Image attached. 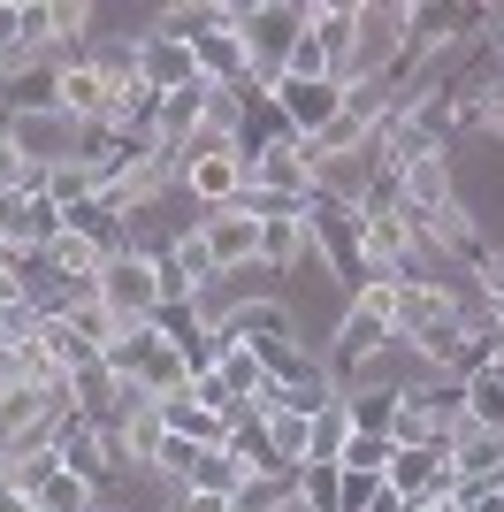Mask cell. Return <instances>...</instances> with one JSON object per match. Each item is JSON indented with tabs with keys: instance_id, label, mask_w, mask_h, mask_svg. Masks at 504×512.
I'll use <instances>...</instances> for the list:
<instances>
[{
	"instance_id": "obj_3",
	"label": "cell",
	"mask_w": 504,
	"mask_h": 512,
	"mask_svg": "<svg viewBox=\"0 0 504 512\" xmlns=\"http://www.w3.org/2000/svg\"><path fill=\"white\" fill-rule=\"evenodd\" d=\"M176 192H184V199H191L199 214L245 207V192H252V161H245V146H214V153H191L184 169H176Z\"/></svg>"
},
{
	"instance_id": "obj_9",
	"label": "cell",
	"mask_w": 504,
	"mask_h": 512,
	"mask_svg": "<svg viewBox=\"0 0 504 512\" xmlns=\"http://www.w3.org/2000/svg\"><path fill=\"white\" fill-rule=\"evenodd\" d=\"M382 482H390L405 505L451 497V482H459V467H451V444H398V451H390V467H382Z\"/></svg>"
},
{
	"instance_id": "obj_5",
	"label": "cell",
	"mask_w": 504,
	"mask_h": 512,
	"mask_svg": "<svg viewBox=\"0 0 504 512\" xmlns=\"http://www.w3.org/2000/svg\"><path fill=\"white\" fill-rule=\"evenodd\" d=\"M54 459H62L69 474H84L92 490H107L115 474H123V451H115V428L100 421H84V413H54Z\"/></svg>"
},
{
	"instance_id": "obj_16",
	"label": "cell",
	"mask_w": 504,
	"mask_h": 512,
	"mask_svg": "<svg viewBox=\"0 0 504 512\" xmlns=\"http://www.w3.org/2000/svg\"><path fill=\"white\" fill-rule=\"evenodd\" d=\"M138 85L146 92H184V85H207L199 77V62H191V46H176V39H138Z\"/></svg>"
},
{
	"instance_id": "obj_32",
	"label": "cell",
	"mask_w": 504,
	"mask_h": 512,
	"mask_svg": "<svg viewBox=\"0 0 504 512\" xmlns=\"http://www.w3.org/2000/svg\"><path fill=\"white\" fill-rule=\"evenodd\" d=\"M283 77H306V85H314V77H336V54H329V46L314 39V31H306V39L291 46V62H283Z\"/></svg>"
},
{
	"instance_id": "obj_21",
	"label": "cell",
	"mask_w": 504,
	"mask_h": 512,
	"mask_svg": "<svg viewBox=\"0 0 504 512\" xmlns=\"http://www.w3.org/2000/svg\"><path fill=\"white\" fill-rule=\"evenodd\" d=\"M54 474H62V459H54V436H39V444H16L8 459H0V490H8V497H39Z\"/></svg>"
},
{
	"instance_id": "obj_26",
	"label": "cell",
	"mask_w": 504,
	"mask_h": 512,
	"mask_svg": "<svg viewBox=\"0 0 504 512\" xmlns=\"http://www.w3.org/2000/svg\"><path fill=\"white\" fill-rule=\"evenodd\" d=\"M298 505V474H245L230 497V512H291Z\"/></svg>"
},
{
	"instance_id": "obj_23",
	"label": "cell",
	"mask_w": 504,
	"mask_h": 512,
	"mask_svg": "<svg viewBox=\"0 0 504 512\" xmlns=\"http://www.w3.org/2000/svg\"><path fill=\"white\" fill-rule=\"evenodd\" d=\"M161 421H168V436H184V444H230V413H214V406H199V398H161Z\"/></svg>"
},
{
	"instance_id": "obj_4",
	"label": "cell",
	"mask_w": 504,
	"mask_h": 512,
	"mask_svg": "<svg viewBox=\"0 0 504 512\" xmlns=\"http://www.w3.org/2000/svg\"><path fill=\"white\" fill-rule=\"evenodd\" d=\"M252 207H306L314 199V153L306 138H275V146L252 153Z\"/></svg>"
},
{
	"instance_id": "obj_18",
	"label": "cell",
	"mask_w": 504,
	"mask_h": 512,
	"mask_svg": "<svg viewBox=\"0 0 504 512\" xmlns=\"http://www.w3.org/2000/svg\"><path fill=\"white\" fill-rule=\"evenodd\" d=\"M260 428H268V451H275V467H283V474H298L306 459H314V413H306V406L283 398L275 413H260Z\"/></svg>"
},
{
	"instance_id": "obj_24",
	"label": "cell",
	"mask_w": 504,
	"mask_h": 512,
	"mask_svg": "<svg viewBox=\"0 0 504 512\" xmlns=\"http://www.w3.org/2000/svg\"><path fill=\"white\" fill-rule=\"evenodd\" d=\"M405 398H420V413L436 421V436H459V428H466V383H459V375H428V383L405 390Z\"/></svg>"
},
{
	"instance_id": "obj_28",
	"label": "cell",
	"mask_w": 504,
	"mask_h": 512,
	"mask_svg": "<svg viewBox=\"0 0 504 512\" xmlns=\"http://www.w3.org/2000/svg\"><path fill=\"white\" fill-rule=\"evenodd\" d=\"M31 505H39V512H100V490H92L84 474H69V467H62L39 497H31Z\"/></svg>"
},
{
	"instance_id": "obj_39",
	"label": "cell",
	"mask_w": 504,
	"mask_h": 512,
	"mask_svg": "<svg viewBox=\"0 0 504 512\" xmlns=\"http://www.w3.org/2000/svg\"><path fill=\"white\" fill-rule=\"evenodd\" d=\"M489 329H497V344H504V299H489Z\"/></svg>"
},
{
	"instance_id": "obj_6",
	"label": "cell",
	"mask_w": 504,
	"mask_h": 512,
	"mask_svg": "<svg viewBox=\"0 0 504 512\" xmlns=\"http://www.w3.org/2000/svg\"><path fill=\"white\" fill-rule=\"evenodd\" d=\"M100 306L115 321H123V329H138V321H153L161 314V276H153V260L146 253H107V268H100Z\"/></svg>"
},
{
	"instance_id": "obj_12",
	"label": "cell",
	"mask_w": 504,
	"mask_h": 512,
	"mask_svg": "<svg viewBox=\"0 0 504 512\" xmlns=\"http://www.w3.org/2000/svg\"><path fill=\"white\" fill-rule=\"evenodd\" d=\"M199 245L222 276H245L260 268V214L252 207H222V214H199Z\"/></svg>"
},
{
	"instance_id": "obj_11",
	"label": "cell",
	"mask_w": 504,
	"mask_h": 512,
	"mask_svg": "<svg viewBox=\"0 0 504 512\" xmlns=\"http://www.w3.org/2000/svg\"><path fill=\"white\" fill-rule=\"evenodd\" d=\"M69 230V214L46 192H8L0 199V253H46Z\"/></svg>"
},
{
	"instance_id": "obj_38",
	"label": "cell",
	"mask_w": 504,
	"mask_h": 512,
	"mask_svg": "<svg viewBox=\"0 0 504 512\" xmlns=\"http://www.w3.org/2000/svg\"><path fill=\"white\" fill-rule=\"evenodd\" d=\"M0 512H39V505H31V497H8V490H0Z\"/></svg>"
},
{
	"instance_id": "obj_10",
	"label": "cell",
	"mask_w": 504,
	"mask_h": 512,
	"mask_svg": "<svg viewBox=\"0 0 504 512\" xmlns=\"http://www.w3.org/2000/svg\"><path fill=\"white\" fill-rule=\"evenodd\" d=\"M207 100H214V85L161 92V107H153V130H146V153H161L168 169H176V161H184V146L207 130Z\"/></svg>"
},
{
	"instance_id": "obj_36",
	"label": "cell",
	"mask_w": 504,
	"mask_h": 512,
	"mask_svg": "<svg viewBox=\"0 0 504 512\" xmlns=\"http://www.w3.org/2000/svg\"><path fill=\"white\" fill-rule=\"evenodd\" d=\"M176 512H230V497H214V490H184V497H176Z\"/></svg>"
},
{
	"instance_id": "obj_40",
	"label": "cell",
	"mask_w": 504,
	"mask_h": 512,
	"mask_svg": "<svg viewBox=\"0 0 504 512\" xmlns=\"http://www.w3.org/2000/svg\"><path fill=\"white\" fill-rule=\"evenodd\" d=\"M100 512H115V505H100Z\"/></svg>"
},
{
	"instance_id": "obj_27",
	"label": "cell",
	"mask_w": 504,
	"mask_h": 512,
	"mask_svg": "<svg viewBox=\"0 0 504 512\" xmlns=\"http://www.w3.org/2000/svg\"><path fill=\"white\" fill-rule=\"evenodd\" d=\"M398 390H352V398H344V421L359 428V436H390V428H398Z\"/></svg>"
},
{
	"instance_id": "obj_17",
	"label": "cell",
	"mask_w": 504,
	"mask_h": 512,
	"mask_svg": "<svg viewBox=\"0 0 504 512\" xmlns=\"http://www.w3.org/2000/svg\"><path fill=\"white\" fill-rule=\"evenodd\" d=\"M230 23V0H161L153 8V39H176V46H199L207 31Z\"/></svg>"
},
{
	"instance_id": "obj_20",
	"label": "cell",
	"mask_w": 504,
	"mask_h": 512,
	"mask_svg": "<svg viewBox=\"0 0 504 512\" xmlns=\"http://www.w3.org/2000/svg\"><path fill=\"white\" fill-rule=\"evenodd\" d=\"M115 451H123V467H161V451H168L161 406H130L123 421H115Z\"/></svg>"
},
{
	"instance_id": "obj_8",
	"label": "cell",
	"mask_w": 504,
	"mask_h": 512,
	"mask_svg": "<svg viewBox=\"0 0 504 512\" xmlns=\"http://www.w3.org/2000/svg\"><path fill=\"white\" fill-rule=\"evenodd\" d=\"M8 123V138L23 146V161L31 169H62V161H84V123H69L62 107H46V115H0Z\"/></svg>"
},
{
	"instance_id": "obj_34",
	"label": "cell",
	"mask_w": 504,
	"mask_h": 512,
	"mask_svg": "<svg viewBox=\"0 0 504 512\" xmlns=\"http://www.w3.org/2000/svg\"><path fill=\"white\" fill-rule=\"evenodd\" d=\"M31 329H39V314H31V306H23V299H0V352H16Z\"/></svg>"
},
{
	"instance_id": "obj_7",
	"label": "cell",
	"mask_w": 504,
	"mask_h": 512,
	"mask_svg": "<svg viewBox=\"0 0 504 512\" xmlns=\"http://www.w3.org/2000/svg\"><path fill=\"white\" fill-rule=\"evenodd\" d=\"M268 92H275V115H283L291 138H321V130L344 115V100H352L336 77H314V85H306V77H275Z\"/></svg>"
},
{
	"instance_id": "obj_22",
	"label": "cell",
	"mask_w": 504,
	"mask_h": 512,
	"mask_svg": "<svg viewBox=\"0 0 504 512\" xmlns=\"http://www.w3.org/2000/svg\"><path fill=\"white\" fill-rule=\"evenodd\" d=\"M31 344H39V352H46L54 367H62V375H77V367H92V360H100V344L84 337V329H77L69 314H46L39 329H31Z\"/></svg>"
},
{
	"instance_id": "obj_2",
	"label": "cell",
	"mask_w": 504,
	"mask_h": 512,
	"mask_svg": "<svg viewBox=\"0 0 504 512\" xmlns=\"http://www.w3.org/2000/svg\"><path fill=\"white\" fill-rule=\"evenodd\" d=\"M230 31L245 39L252 54V77H283L291 46L306 39V0H230Z\"/></svg>"
},
{
	"instance_id": "obj_25",
	"label": "cell",
	"mask_w": 504,
	"mask_h": 512,
	"mask_svg": "<svg viewBox=\"0 0 504 512\" xmlns=\"http://www.w3.org/2000/svg\"><path fill=\"white\" fill-rule=\"evenodd\" d=\"M214 375L230 383V398H237V406H260V390H268V367L252 360V352H245L237 337H222V360H214Z\"/></svg>"
},
{
	"instance_id": "obj_1",
	"label": "cell",
	"mask_w": 504,
	"mask_h": 512,
	"mask_svg": "<svg viewBox=\"0 0 504 512\" xmlns=\"http://www.w3.org/2000/svg\"><path fill=\"white\" fill-rule=\"evenodd\" d=\"M413 54V0H359V31L336 62V85H398Z\"/></svg>"
},
{
	"instance_id": "obj_19",
	"label": "cell",
	"mask_w": 504,
	"mask_h": 512,
	"mask_svg": "<svg viewBox=\"0 0 504 512\" xmlns=\"http://www.w3.org/2000/svg\"><path fill=\"white\" fill-rule=\"evenodd\" d=\"M130 383L161 406V398H184V390H191V367H184V352H176V344L146 337V352H138V367H130Z\"/></svg>"
},
{
	"instance_id": "obj_37",
	"label": "cell",
	"mask_w": 504,
	"mask_h": 512,
	"mask_svg": "<svg viewBox=\"0 0 504 512\" xmlns=\"http://www.w3.org/2000/svg\"><path fill=\"white\" fill-rule=\"evenodd\" d=\"M367 512H405V497H398V490H390V482H382V490H375V497H367Z\"/></svg>"
},
{
	"instance_id": "obj_31",
	"label": "cell",
	"mask_w": 504,
	"mask_h": 512,
	"mask_svg": "<svg viewBox=\"0 0 504 512\" xmlns=\"http://www.w3.org/2000/svg\"><path fill=\"white\" fill-rule=\"evenodd\" d=\"M8 192H39V169L23 161V146L8 138V123H0V199Z\"/></svg>"
},
{
	"instance_id": "obj_29",
	"label": "cell",
	"mask_w": 504,
	"mask_h": 512,
	"mask_svg": "<svg viewBox=\"0 0 504 512\" xmlns=\"http://www.w3.org/2000/svg\"><path fill=\"white\" fill-rule=\"evenodd\" d=\"M390 451H398L390 436H359V428H352L344 451H336V467H344V474H382V467H390Z\"/></svg>"
},
{
	"instance_id": "obj_14",
	"label": "cell",
	"mask_w": 504,
	"mask_h": 512,
	"mask_svg": "<svg viewBox=\"0 0 504 512\" xmlns=\"http://www.w3.org/2000/svg\"><path fill=\"white\" fill-rule=\"evenodd\" d=\"M107 100H115V92H107V77L92 62H69L62 77H54V107L84 130H107Z\"/></svg>"
},
{
	"instance_id": "obj_30",
	"label": "cell",
	"mask_w": 504,
	"mask_h": 512,
	"mask_svg": "<svg viewBox=\"0 0 504 512\" xmlns=\"http://www.w3.org/2000/svg\"><path fill=\"white\" fill-rule=\"evenodd\" d=\"M344 436H352V421H344V398H336V406H321V413H314V459H306V467H336Z\"/></svg>"
},
{
	"instance_id": "obj_13",
	"label": "cell",
	"mask_w": 504,
	"mask_h": 512,
	"mask_svg": "<svg viewBox=\"0 0 504 512\" xmlns=\"http://www.w3.org/2000/svg\"><path fill=\"white\" fill-rule=\"evenodd\" d=\"M252 214H260V268L283 283L298 260H306V207H252Z\"/></svg>"
},
{
	"instance_id": "obj_35",
	"label": "cell",
	"mask_w": 504,
	"mask_h": 512,
	"mask_svg": "<svg viewBox=\"0 0 504 512\" xmlns=\"http://www.w3.org/2000/svg\"><path fill=\"white\" fill-rule=\"evenodd\" d=\"M474 283H482V299H504V245H482V260H474Z\"/></svg>"
},
{
	"instance_id": "obj_15",
	"label": "cell",
	"mask_w": 504,
	"mask_h": 512,
	"mask_svg": "<svg viewBox=\"0 0 504 512\" xmlns=\"http://www.w3.org/2000/svg\"><path fill=\"white\" fill-rule=\"evenodd\" d=\"M191 62H199V77H207L214 92H237V85H252V54H245V39H237L230 23L222 31H207V39L191 46ZM268 85V77H260Z\"/></svg>"
},
{
	"instance_id": "obj_33",
	"label": "cell",
	"mask_w": 504,
	"mask_h": 512,
	"mask_svg": "<svg viewBox=\"0 0 504 512\" xmlns=\"http://www.w3.org/2000/svg\"><path fill=\"white\" fill-rule=\"evenodd\" d=\"M390 444H451V436H436V421L420 413V398H405V406H398V428H390Z\"/></svg>"
}]
</instances>
